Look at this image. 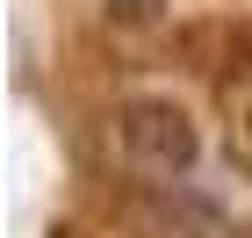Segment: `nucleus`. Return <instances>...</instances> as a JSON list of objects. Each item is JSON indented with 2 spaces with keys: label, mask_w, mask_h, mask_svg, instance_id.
<instances>
[{
  "label": "nucleus",
  "mask_w": 252,
  "mask_h": 238,
  "mask_svg": "<svg viewBox=\"0 0 252 238\" xmlns=\"http://www.w3.org/2000/svg\"><path fill=\"white\" fill-rule=\"evenodd\" d=\"M116 130H123L130 166H144V173H188L194 166V123L173 101H130L116 116Z\"/></svg>",
  "instance_id": "obj_1"
},
{
  "label": "nucleus",
  "mask_w": 252,
  "mask_h": 238,
  "mask_svg": "<svg viewBox=\"0 0 252 238\" xmlns=\"http://www.w3.org/2000/svg\"><path fill=\"white\" fill-rule=\"evenodd\" d=\"M223 108H231V137H238V152L252 166V58L223 72Z\"/></svg>",
  "instance_id": "obj_2"
},
{
  "label": "nucleus",
  "mask_w": 252,
  "mask_h": 238,
  "mask_svg": "<svg viewBox=\"0 0 252 238\" xmlns=\"http://www.w3.org/2000/svg\"><path fill=\"white\" fill-rule=\"evenodd\" d=\"M108 15H116V22H152L158 0H108Z\"/></svg>",
  "instance_id": "obj_3"
}]
</instances>
